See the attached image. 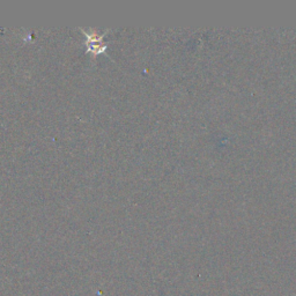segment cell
<instances>
[{
    "mask_svg": "<svg viewBox=\"0 0 296 296\" xmlns=\"http://www.w3.org/2000/svg\"><path fill=\"white\" fill-rule=\"evenodd\" d=\"M79 31L86 36L85 45L87 46L86 53H92L93 59H95L98 55L104 53L106 49H108V42H103L106 34H108L109 29L104 32H98L96 29L91 28L89 31H86L83 27H79Z\"/></svg>",
    "mask_w": 296,
    "mask_h": 296,
    "instance_id": "6da1fadb",
    "label": "cell"
}]
</instances>
